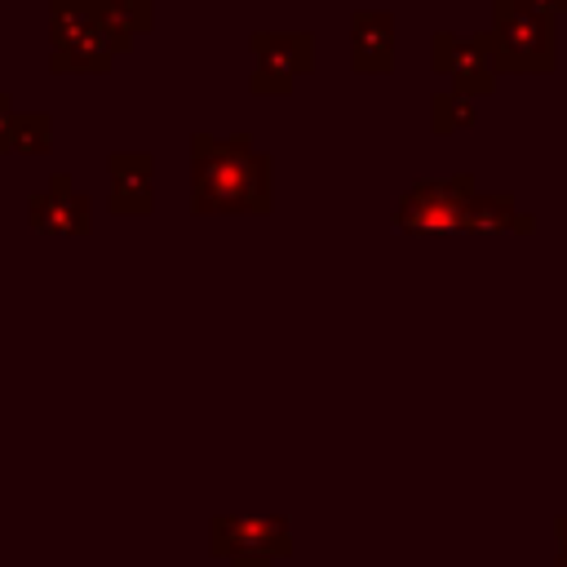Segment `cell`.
Here are the masks:
<instances>
[{
  "instance_id": "cell-1",
  "label": "cell",
  "mask_w": 567,
  "mask_h": 567,
  "mask_svg": "<svg viewBox=\"0 0 567 567\" xmlns=\"http://www.w3.org/2000/svg\"><path fill=\"white\" fill-rule=\"evenodd\" d=\"M195 208L199 213H261L270 204V159L252 151V137H190Z\"/></svg>"
},
{
  "instance_id": "cell-2",
  "label": "cell",
  "mask_w": 567,
  "mask_h": 567,
  "mask_svg": "<svg viewBox=\"0 0 567 567\" xmlns=\"http://www.w3.org/2000/svg\"><path fill=\"white\" fill-rule=\"evenodd\" d=\"M49 44L53 75H102L115 62V44L93 0H49Z\"/></svg>"
},
{
  "instance_id": "cell-3",
  "label": "cell",
  "mask_w": 567,
  "mask_h": 567,
  "mask_svg": "<svg viewBox=\"0 0 567 567\" xmlns=\"http://www.w3.org/2000/svg\"><path fill=\"white\" fill-rule=\"evenodd\" d=\"M483 40H487V58L496 71H518V75L554 71V49H558L554 13L492 9V27L483 31Z\"/></svg>"
},
{
  "instance_id": "cell-4",
  "label": "cell",
  "mask_w": 567,
  "mask_h": 567,
  "mask_svg": "<svg viewBox=\"0 0 567 567\" xmlns=\"http://www.w3.org/2000/svg\"><path fill=\"white\" fill-rule=\"evenodd\" d=\"M252 93H292L297 75L315 66L310 31H252Z\"/></svg>"
},
{
  "instance_id": "cell-5",
  "label": "cell",
  "mask_w": 567,
  "mask_h": 567,
  "mask_svg": "<svg viewBox=\"0 0 567 567\" xmlns=\"http://www.w3.org/2000/svg\"><path fill=\"white\" fill-rule=\"evenodd\" d=\"M430 66L456 84V93H492L496 66L487 58V40L478 35H456V31H434L430 40Z\"/></svg>"
},
{
  "instance_id": "cell-6",
  "label": "cell",
  "mask_w": 567,
  "mask_h": 567,
  "mask_svg": "<svg viewBox=\"0 0 567 567\" xmlns=\"http://www.w3.org/2000/svg\"><path fill=\"white\" fill-rule=\"evenodd\" d=\"M350 66L363 75L394 71V18L381 9H359L350 18Z\"/></svg>"
},
{
  "instance_id": "cell-7",
  "label": "cell",
  "mask_w": 567,
  "mask_h": 567,
  "mask_svg": "<svg viewBox=\"0 0 567 567\" xmlns=\"http://www.w3.org/2000/svg\"><path fill=\"white\" fill-rule=\"evenodd\" d=\"M115 53H128L137 35H146L155 27V0H93Z\"/></svg>"
},
{
  "instance_id": "cell-8",
  "label": "cell",
  "mask_w": 567,
  "mask_h": 567,
  "mask_svg": "<svg viewBox=\"0 0 567 567\" xmlns=\"http://www.w3.org/2000/svg\"><path fill=\"white\" fill-rule=\"evenodd\" d=\"M31 221L44 226V230H71V226L84 230V221H89V204H84V195L71 190L66 177H53V186H49L44 195L31 199Z\"/></svg>"
},
{
  "instance_id": "cell-9",
  "label": "cell",
  "mask_w": 567,
  "mask_h": 567,
  "mask_svg": "<svg viewBox=\"0 0 567 567\" xmlns=\"http://www.w3.org/2000/svg\"><path fill=\"white\" fill-rule=\"evenodd\" d=\"M111 182H115V208L120 213L151 208V155H137V151L111 155Z\"/></svg>"
},
{
  "instance_id": "cell-10",
  "label": "cell",
  "mask_w": 567,
  "mask_h": 567,
  "mask_svg": "<svg viewBox=\"0 0 567 567\" xmlns=\"http://www.w3.org/2000/svg\"><path fill=\"white\" fill-rule=\"evenodd\" d=\"M49 142H53V133H49V115H44V111H35V115H18V111H13V146H9V151L44 155Z\"/></svg>"
},
{
  "instance_id": "cell-11",
  "label": "cell",
  "mask_w": 567,
  "mask_h": 567,
  "mask_svg": "<svg viewBox=\"0 0 567 567\" xmlns=\"http://www.w3.org/2000/svg\"><path fill=\"white\" fill-rule=\"evenodd\" d=\"M474 124V106L465 93H439L434 97V128L439 133H452V128H465Z\"/></svg>"
},
{
  "instance_id": "cell-12",
  "label": "cell",
  "mask_w": 567,
  "mask_h": 567,
  "mask_svg": "<svg viewBox=\"0 0 567 567\" xmlns=\"http://www.w3.org/2000/svg\"><path fill=\"white\" fill-rule=\"evenodd\" d=\"M492 9H540V13H567V0H492Z\"/></svg>"
},
{
  "instance_id": "cell-13",
  "label": "cell",
  "mask_w": 567,
  "mask_h": 567,
  "mask_svg": "<svg viewBox=\"0 0 567 567\" xmlns=\"http://www.w3.org/2000/svg\"><path fill=\"white\" fill-rule=\"evenodd\" d=\"M13 146V106H9V93H0V151Z\"/></svg>"
}]
</instances>
